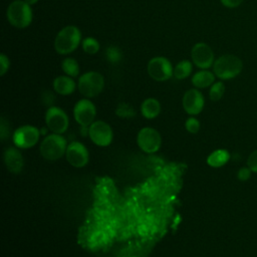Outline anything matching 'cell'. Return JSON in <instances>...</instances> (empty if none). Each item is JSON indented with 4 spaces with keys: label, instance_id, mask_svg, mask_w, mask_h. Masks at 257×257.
I'll list each match as a JSON object with an SVG mask.
<instances>
[{
    "label": "cell",
    "instance_id": "6da1fadb",
    "mask_svg": "<svg viewBox=\"0 0 257 257\" xmlns=\"http://www.w3.org/2000/svg\"><path fill=\"white\" fill-rule=\"evenodd\" d=\"M82 34L76 25H66L62 27L56 34L53 47L60 55H68L75 51L81 45Z\"/></svg>",
    "mask_w": 257,
    "mask_h": 257
},
{
    "label": "cell",
    "instance_id": "7a4b0ae2",
    "mask_svg": "<svg viewBox=\"0 0 257 257\" xmlns=\"http://www.w3.org/2000/svg\"><path fill=\"white\" fill-rule=\"evenodd\" d=\"M213 72L220 80H230L237 77L243 70L242 59L235 54H222L215 59Z\"/></svg>",
    "mask_w": 257,
    "mask_h": 257
},
{
    "label": "cell",
    "instance_id": "3957f363",
    "mask_svg": "<svg viewBox=\"0 0 257 257\" xmlns=\"http://www.w3.org/2000/svg\"><path fill=\"white\" fill-rule=\"evenodd\" d=\"M6 18L9 24L15 28H27L33 20L31 5L24 0H13L6 9Z\"/></svg>",
    "mask_w": 257,
    "mask_h": 257
},
{
    "label": "cell",
    "instance_id": "277c9868",
    "mask_svg": "<svg viewBox=\"0 0 257 257\" xmlns=\"http://www.w3.org/2000/svg\"><path fill=\"white\" fill-rule=\"evenodd\" d=\"M104 88L103 75L94 70L83 72L78 76L77 89L86 98L97 96Z\"/></svg>",
    "mask_w": 257,
    "mask_h": 257
},
{
    "label": "cell",
    "instance_id": "5b68a950",
    "mask_svg": "<svg viewBox=\"0 0 257 257\" xmlns=\"http://www.w3.org/2000/svg\"><path fill=\"white\" fill-rule=\"evenodd\" d=\"M66 140L59 134H50L40 144V155L47 161H56L62 158L67 149Z\"/></svg>",
    "mask_w": 257,
    "mask_h": 257
},
{
    "label": "cell",
    "instance_id": "8992f818",
    "mask_svg": "<svg viewBox=\"0 0 257 257\" xmlns=\"http://www.w3.org/2000/svg\"><path fill=\"white\" fill-rule=\"evenodd\" d=\"M147 71L151 78L156 81H167L174 76V66L166 56H155L147 64Z\"/></svg>",
    "mask_w": 257,
    "mask_h": 257
},
{
    "label": "cell",
    "instance_id": "52a82bcc",
    "mask_svg": "<svg viewBox=\"0 0 257 257\" xmlns=\"http://www.w3.org/2000/svg\"><path fill=\"white\" fill-rule=\"evenodd\" d=\"M212 47L206 42H197L191 49V60L200 69H209L215 62Z\"/></svg>",
    "mask_w": 257,
    "mask_h": 257
},
{
    "label": "cell",
    "instance_id": "ba28073f",
    "mask_svg": "<svg viewBox=\"0 0 257 257\" xmlns=\"http://www.w3.org/2000/svg\"><path fill=\"white\" fill-rule=\"evenodd\" d=\"M45 123L54 134H63L66 132L69 119L66 112L58 106H49L45 112Z\"/></svg>",
    "mask_w": 257,
    "mask_h": 257
},
{
    "label": "cell",
    "instance_id": "9c48e42d",
    "mask_svg": "<svg viewBox=\"0 0 257 257\" xmlns=\"http://www.w3.org/2000/svg\"><path fill=\"white\" fill-rule=\"evenodd\" d=\"M40 137V132L37 127L25 124L22 126H19L12 136V140L14 145L19 149H29L34 147Z\"/></svg>",
    "mask_w": 257,
    "mask_h": 257
},
{
    "label": "cell",
    "instance_id": "30bf717a",
    "mask_svg": "<svg viewBox=\"0 0 257 257\" xmlns=\"http://www.w3.org/2000/svg\"><path fill=\"white\" fill-rule=\"evenodd\" d=\"M137 143L139 148L148 154L159 151L162 146V137L160 133L153 127H143L138 136Z\"/></svg>",
    "mask_w": 257,
    "mask_h": 257
},
{
    "label": "cell",
    "instance_id": "8fae6325",
    "mask_svg": "<svg viewBox=\"0 0 257 257\" xmlns=\"http://www.w3.org/2000/svg\"><path fill=\"white\" fill-rule=\"evenodd\" d=\"M96 107L89 98L79 99L73 107V116L75 121L81 126L90 125L95 118Z\"/></svg>",
    "mask_w": 257,
    "mask_h": 257
},
{
    "label": "cell",
    "instance_id": "7c38bea8",
    "mask_svg": "<svg viewBox=\"0 0 257 257\" xmlns=\"http://www.w3.org/2000/svg\"><path fill=\"white\" fill-rule=\"evenodd\" d=\"M88 136L94 145L107 147L112 142L113 133L108 123L102 120H95L88 127Z\"/></svg>",
    "mask_w": 257,
    "mask_h": 257
},
{
    "label": "cell",
    "instance_id": "4fadbf2b",
    "mask_svg": "<svg viewBox=\"0 0 257 257\" xmlns=\"http://www.w3.org/2000/svg\"><path fill=\"white\" fill-rule=\"evenodd\" d=\"M182 105L184 110L190 115L199 114L205 105V98L203 93L198 88L188 89L182 98Z\"/></svg>",
    "mask_w": 257,
    "mask_h": 257
},
{
    "label": "cell",
    "instance_id": "5bb4252c",
    "mask_svg": "<svg viewBox=\"0 0 257 257\" xmlns=\"http://www.w3.org/2000/svg\"><path fill=\"white\" fill-rule=\"evenodd\" d=\"M65 157L72 167L82 168L88 163L89 153L83 144L72 142L67 146Z\"/></svg>",
    "mask_w": 257,
    "mask_h": 257
},
{
    "label": "cell",
    "instance_id": "9a60e30c",
    "mask_svg": "<svg viewBox=\"0 0 257 257\" xmlns=\"http://www.w3.org/2000/svg\"><path fill=\"white\" fill-rule=\"evenodd\" d=\"M4 164L7 170L13 174H19L24 166V160L21 153L16 148H8L3 154Z\"/></svg>",
    "mask_w": 257,
    "mask_h": 257
},
{
    "label": "cell",
    "instance_id": "2e32d148",
    "mask_svg": "<svg viewBox=\"0 0 257 257\" xmlns=\"http://www.w3.org/2000/svg\"><path fill=\"white\" fill-rule=\"evenodd\" d=\"M52 87L54 91L60 95H69L77 88V83L73 77L66 74L56 76L52 81Z\"/></svg>",
    "mask_w": 257,
    "mask_h": 257
},
{
    "label": "cell",
    "instance_id": "e0dca14e",
    "mask_svg": "<svg viewBox=\"0 0 257 257\" xmlns=\"http://www.w3.org/2000/svg\"><path fill=\"white\" fill-rule=\"evenodd\" d=\"M215 79L216 75L213 71L209 69H200L192 75L191 82L196 88L201 89L210 87L216 81Z\"/></svg>",
    "mask_w": 257,
    "mask_h": 257
},
{
    "label": "cell",
    "instance_id": "ac0fdd59",
    "mask_svg": "<svg viewBox=\"0 0 257 257\" xmlns=\"http://www.w3.org/2000/svg\"><path fill=\"white\" fill-rule=\"evenodd\" d=\"M161 103L157 98L148 97L141 104V112L144 117L153 119L157 117L161 112Z\"/></svg>",
    "mask_w": 257,
    "mask_h": 257
},
{
    "label": "cell",
    "instance_id": "d6986e66",
    "mask_svg": "<svg viewBox=\"0 0 257 257\" xmlns=\"http://www.w3.org/2000/svg\"><path fill=\"white\" fill-rule=\"evenodd\" d=\"M230 159V154L228 151L219 149L212 152L207 158V164L212 168H220L224 166Z\"/></svg>",
    "mask_w": 257,
    "mask_h": 257
},
{
    "label": "cell",
    "instance_id": "ffe728a7",
    "mask_svg": "<svg viewBox=\"0 0 257 257\" xmlns=\"http://www.w3.org/2000/svg\"><path fill=\"white\" fill-rule=\"evenodd\" d=\"M193 72V62L192 60L183 59L180 60L175 66H174V77L183 80L185 78H188Z\"/></svg>",
    "mask_w": 257,
    "mask_h": 257
},
{
    "label": "cell",
    "instance_id": "44dd1931",
    "mask_svg": "<svg viewBox=\"0 0 257 257\" xmlns=\"http://www.w3.org/2000/svg\"><path fill=\"white\" fill-rule=\"evenodd\" d=\"M61 70L64 72V74L71 76V77H77L80 73V67L78 61L73 57H64L60 64Z\"/></svg>",
    "mask_w": 257,
    "mask_h": 257
},
{
    "label": "cell",
    "instance_id": "7402d4cb",
    "mask_svg": "<svg viewBox=\"0 0 257 257\" xmlns=\"http://www.w3.org/2000/svg\"><path fill=\"white\" fill-rule=\"evenodd\" d=\"M80 46H81L82 50L88 55H94L100 49V44H99L98 40L92 36H87V37L83 38Z\"/></svg>",
    "mask_w": 257,
    "mask_h": 257
},
{
    "label": "cell",
    "instance_id": "603a6c76",
    "mask_svg": "<svg viewBox=\"0 0 257 257\" xmlns=\"http://www.w3.org/2000/svg\"><path fill=\"white\" fill-rule=\"evenodd\" d=\"M105 57L111 64H117L122 59V51L116 45H108L105 49Z\"/></svg>",
    "mask_w": 257,
    "mask_h": 257
},
{
    "label": "cell",
    "instance_id": "cb8c5ba5",
    "mask_svg": "<svg viewBox=\"0 0 257 257\" xmlns=\"http://www.w3.org/2000/svg\"><path fill=\"white\" fill-rule=\"evenodd\" d=\"M225 93V84L222 80L215 81L209 89V97L213 101L220 100Z\"/></svg>",
    "mask_w": 257,
    "mask_h": 257
},
{
    "label": "cell",
    "instance_id": "d4e9b609",
    "mask_svg": "<svg viewBox=\"0 0 257 257\" xmlns=\"http://www.w3.org/2000/svg\"><path fill=\"white\" fill-rule=\"evenodd\" d=\"M115 113L120 117H132L135 115V109L128 103L121 102L117 105Z\"/></svg>",
    "mask_w": 257,
    "mask_h": 257
},
{
    "label": "cell",
    "instance_id": "484cf974",
    "mask_svg": "<svg viewBox=\"0 0 257 257\" xmlns=\"http://www.w3.org/2000/svg\"><path fill=\"white\" fill-rule=\"evenodd\" d=\"M185 127L189 133L197 134L200 130V121L196 117L190 116L185 122Z\"/></svg>",
    "mask_w": 257,
    "mask_h": 257
},
{
    "label": "cell",
    "instance_id": "4316f807",
    "mask_svg": "<svg viewBox=\"0 0 257 257\" xmlns=\"http://www.w3.org/2000/svg\"><path fill=\"white\" fill-rule=\"evenodd\" d=\"M10 59L5 53L0 54V75L4 76L10 68Z\"/></svg>",
    "mask_w": 257,
    "mask_h": 257
},
{
    "label": "cell",
    "instance_id": "83f0119b",
    "mask_svg": "<svg viewBox=\"0 0 257 257\" xmlns=\"http://www.w3.org/2000/svg\"><path fill=\"white\" fill-rule=\"evenodd\" d=\"M247 165L252 172L257 173V150L250 154L247 160Z\"/></svg>",
    "mask_w": 257,
    "mask_h": 257
},
{
    "label": "cell",
    "instance_id": "f1b7e54d",
    "mask_svg": "<svg viewBox=\"0 0 257 257\" xmlns=\"http://www.w3.org/2000/svg\"><path fill=\"white\" fill-rule=\"evenodd\" d=\"M243 1L244 0H220L221 4L224 7L229 8V9H234V8L239 7L243 3Z\"/></svg>",
    "mask_w": 257,
    "mask_h": 257
},
{
    "label": "cell",
    "instance_id": "f546056e",
    "mask_svg": "<svg viewBox=\"0 0 257 257\" xmlns=\"http://www.w3.org/2000/svg\"><path fill=\"white\" fill-rule=\"evenodd\" d=\"M251 170L249 169V168H241L240 170H239V172H238V175H237V177H238V179L240 180V181H247V180H249L250 179V177H251Z\"/></svg>",
    "mask_w": 257,
    "mask_h": 257
},
{
    "label": "cell",
    "instance_id": "4dcf8cb0",
    "mask_svg": "<svg viewBox=\"0 0 257 257\" xmlns=\"http://www.w3.org/2000/svg\"><path fill=\"white\" fill-rule=\"evenodd\" d=\"M26 3H28L29 5H34V4H36V3H38L40 0H24Z\"/></svg>",
    "mask_w": 257,
    "mask_h": 257
}]
</instances>
